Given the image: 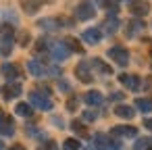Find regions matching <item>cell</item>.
I'll use <instances>...</instances> for the list:
<instances>
[{
  "mask_svg": "<svg viewBox=\"0 0 152 150\" xmlns=\"http://www.w3.org/2000/svg\"><path fill=\"white\" fill-rule=\"evenodd\" d=\"M29 102H31L36 108H40V110H52V108H54V102H52L46 94H42V92H38V90H34V92L29 94Z\"/></svg>",
  "mask_w": 152,
  "mask_h": 150,
  "instance_id": "obj_1",
  "label": "cell"
},
{
  "mask_svg": "<svg viewBox=\"0 0 152 150\" xmlns=\"http://www.w3.org/2000/svg\"><path fill=\"white\" fill-rule=\"evenodd\" d=\"M94 15H96V9L92 4V0H81V2L77 4V9H75V17L81 19V21L94 19Z\"/></svg>",
  "mask_w": 152,
  "mask_h": 150,
  "instance_id": "obj_2",
  "label": "cell"
},
{
  "mask_svg": "<svg viewBox=\"0 0 152 150\" xmlns=\"http://www.w3.org/2000/svg\"><path fill=\"white\" fill-rule=\"evenodd\" d=\"M108 56H110L117 65H121V67H125V65L129 63V52H127L125 46H113V48L108 50Z\"/></svg>",
  "mask_w": 152,
  "mask_h": 150,
  "instance_id": "obj_3",
  "label": "cell"
},
{
  "mask_svg": "<svg viewBox=\"0 0 152 150\" xmlns=\"http://www.w3.org/2000/svg\"><path fill=\"white\" fill-rule=\"evenodd\" d=\"M50 54H52V61H65L69 56V48L65 46V42H54L50 46Z\"/></svg>",
  "mask_w": 152,
  "mask_h": 150,
  "instance_id": "obj_4",
  "label": "cell"
},
{
  "mask_svg": "<svg viewBox=\"0 0 152 150\" xmlns=\"http://www.w3.org/2000/svg\"><path fill=\"white\" fill-rule=\"evenodd\" d=\"M75 75L79 77V81H83V83H90L94 77H92V73H90V63H86V61H81L77 67H75Z\"/></svg>",
  "mask_w": 152,
  "mask_h": 150,
  "instance_id": "obj_5",
  "label": "cell"
},
{
  "mask_svg": "<svg viewBox=\"0 0 152 150\" xmlns=\"http://www.w3.org/2000/svg\"><path fill=\"white\" fill-rule=\"evenodd\" d=\"M0 73H2L9 81H13V79H17V77L21 75V69H19L17 65H13V63H4L2 69H0Z\"/></svg>",
  "mask_w": 152,
  "mask_h": 150,
  "instance_id": "obj_6",
  "label": "cell"
},
{
  "mask_svg": "<svg viewBox=\"0 0 152 150\" xmlns=\"http://www.w3.org/2000/svg\"><path fill=\"white\" fill-rule=\"evenodd\" d=\"M0 133H2V135H13V133H15L13 119L7 117V115H0Z\"/></svg>",
  "mask_w": 152,
  "mask_h": 150,
  "instance_id": "obj_7",
  "label": "cell"
},
{
  "mask_svg": "<svg viewBox=\"0 0 152 150\" xmlns=\"http://www.w3.org/2000/svg\"><path fill=\"white\" fill-rule=\"evenodd\" d=\"M81 38H83V42H88V44H98V42L102 40V31H100L98 27H92V29H86Z\"/></svg>",
  "mask_w": 152,
  "mask_h": 150,
  "instance_id": "obj_8",
  "label": "cell"
},
{
  "mask_svg": "<svg viewBox=\"0 0 152 150\" xmlns=\"http://www.w3.org/2000/svg\"><path fill=\"white\" fill-rule=\"evenodd\" d=\"M113 135L135 138V135H137V129H135V127H131V125H117V127H113Z\"/></svg>",
  "mask_w": 152,
  "mask_h": 150,
  "instance_id": "obj_9",
  "label": "cell"
},
{
  "mask_svg": "<svg viewBox=\"0 0 152 150\" xmlns=\"http://www.w3.org/2000/svg\"><path fill=\"white\" fill-rule=\"evenodd\" d=\"M131 13L137 15V17H144L150 13V4L148 2H142V0H135V2H131Z\"/></svg>",
  "mask_w": 152,
  "mask_h": 150,
  "instance_id": "obj_10",
  "label": "cell"
},
{
  "mask_svg": "<svg viewBox=\"0 0 152 150\" xmlns=\"http://www.w3.org/2000/svg\"><path fill=\"white\" fill-rule=\"evenodd\" d=\"M27 71L34 75V77H44L48 71L40 65V61H27Z\"/></svg>",
  "mask_w": 152,
  "mask_h": 150,
  "instance_id": "obj_11",
  "label": "cell"
},
{
  "mask_svg": "<svg viewBox=\"0 0 152 150\" xmlns=\"http://www.w3.org/2000/svg\"><path fill=\"white\" fill-rule=\"evenodd\" d=\"M119 81H121L123 86H127L129 90H137V88H140V77H135V75L123 73V75H119Z\"/></svg>",
  "mask_w": 152,
  "mask_h": 150,
  "instance_id": "obj_12",
  "label": "cell"
},
{
  "mask_svg": "<svg viewBox=\"0 0 152 150\" xmlns=\"http://www.w3.org/2000/svg\"><path fill=\"white\" fill-rule=\"evenodd\" d=\"M83 100H86V104H90V106H98V104H102V94L100 92H96V90H92V92H86V96H83Z\"/></svg>",
  "mask_w": 152,
  "mask_h": 150,
  "instance_id": "obj_13",
  "label": "cell"
},
{
  "mask_svg": "<svg viewBox=\"0 0 152 150\" xmlns=\"http://www.w3.org/2000/svg\"><path fill=\"white\" fill-rule=\"evenodd\" d=\"M2 94H4V98H7V100L17 98V96L21 94V83H9V86L2 90Z\"/></svg>",
  "mask_w": 152,
  "mask_h": 150,
  "instance_id": "obj_14",
  "label": "cell"
},
{
  "mask_svg": "<svg viewBox=\"0 0 152 150\" xmlns=\"http://www.w3.org/2000/svg\"><path fill=\"white\" fill-rule=\"evenodd\" d=\"M115 115L121 117V119H133V117H135V110H133L131 106H127V104H119V106L115 108Z\"/></svg>",
  "mask_w": 152,
  "mask_h": 150,
  "instance_id": "obj_15",
  "label": "cell"
},
{
  "mask_svg": "<svg viewBox=\"0 0 152 150\" xmlns=\"http://www.w3.org/2000/svg\"><path fill=\"white\" fill-rule=\"evenodd\" d=\"M119 25H121V21L115 17V11H110V17H108V19H106V23H104L106 34H115V31L119 29Z\"/></svg>",
  "mask_w": 152,
  "mask_h": 150,
  "instance_id": "obj_16",
  "label": "cell"
},
{
  "mask_svg": "<svg viewBox=\"0 0 152 150\" xmlns=\"http://www.w3.org/2000/svg\"><path fill=\"white\" fill-rule=\"evenodd\" d=\"M142 29H144V23H142L140 19H133V21L127 25V31H125V36H127V38H133V36H135V34H140Z\"/></svg>",
  "mask_w": 152,
  "mask_h": 150,
  "instance_id": "obj_17",
  "label": "cell"
},
{
  "mask_svg": "<svg viewBox=\"0 0 152 150\" xmlns=\"http://www.w3.org/2000/svg\"><path fill=\"white\" fill-rule=\"evenodd\" d=\"M90 67H94V69H98L100 73H104V75H110L113 73V69L106 65V63H102L100 59H92V63H90Z\"/></svg>",
  "mask_w": 152,
  "mask_h": 150,
  "instance_id": "obj_18",
  "label": "cell"
},
{
  "mask_svg": "<svg viewBox=\"0 0 152 150\" xmlns=\"http://www.w3.org/2000/svg\"><path fill=\"white\" fill-rule=\"evenodd\" d=\"M15 113L19 115V117H31V104H27V102H19L17 104V108H15Z\"/></svg>",
  "mask_w": 152,
  "mask_h": 150,
  "instance_id": "obj_19",
  "label": "cell"
},
{
  "mask_svg": "<svg viewBox=\"0 0 152 150\" xmlns=\"http://www.w3.org/2000/svg\"><path fill=\"white\" fill-rule=\"evenodd\" d=\"M135 106H137L142 113H150V110H152V98H137V100H135Z\"/></svg>",
  "mask_w": 152,
  "mask_h": 150,
  "instance_id": "obj_20",
  "label": "cell"
},
{
  "mask_svg": "<svg viewBox=\"0 0 152 150\" xmlns=\"http://www.w3.org/2000/svg\"><path fill=\"white\" fill-rule=\"evenodd\" d=\"M38 27H42V29H58V21L56 19H40Z\"/></svg>",
  "mask_w": 152,
  "mask_h": 150,
  "instance_id": "obj_21",
  "label": "cell"
},
{
  "mask_svg": "<svg viewBox=\"0 0 152 150\" xmlns=\"http://www.w3.org/2000/svg\"><path fill=\"white\" fill-rule=\"evenodd\" d=\"M42 2H44V0H25V2H23V9H25L27 13H36Z\"/></svg>",
  "mask_w": 152,
  "mask_h": 150,
  "instance_id": "obj_22",
  "label": "cell"
},
{
  "mask_svg": "<svg viewBox=\"0 0 152 150\" xmlns=\"http://www.w3.org/2000/svg\"><path fill=\"white\" fill-rule=\"evenodd\" d=\"M94 142H96V148L98 150H106V146H108V138L104 133H96L94 135Z\"/></svg>",
  "mask_w": 152,
  "mask_h": 150,
  "instance_id": "obj_23",
  "label": "cell"
},
{
  "mask_svg": "<svg viewBox=\"0 0 152 150\" xmlns=\"http://www.w3.org/2000/svg\"><path fill=\"white\" fill-rule=\"evenodd\" d=\"M133 148L135 150H148V148H152V138H140L133 144Z\"/></svg>",
  "mask_w": 152,
  "mask_h": 150,
  "instance_id": "obj_24",
  "label": "cell"
},
{
  "mask_svg": "<svg viewBox=\"0 0 152 150\" xmlns=\"http://www.w3.org/2000/svg\"><path fill=\"white\" fill-rule=\"evenodd\" d=\"M65 46L69 48V52H71V50H73V52H83V48L79 46V42H77L75 38H67V40H65Z\"/></svg>",
  "mask_w": 152,
  "mask_h": 150,
  "instance_id": "obj_25",
  "label": "cell"
},
{
  "mask_svg": "<svg viewBox=\"0 0 152 150\" xmlns=\"http://www.w3.org/2000/svg\"><path fill=\"white\" fill-rule=\"evenodd\" d=\"M63 148H65V150H79V140H75V138H67L65 144H63Z\"/></svg>",
  "mask_w": 152,
  "mask_h": 150,
  "instance_id": "obj_26",
  "label": "cell"
},
{
  "mask_svg": "<svg viewBox=\"0 0 152 150\" xmlns=\"http://www.w3.org/2000/svg\"><path fill=\"white\" fill-rule=\"evenodd\" d=\"M96 2L100 7H106L108 11H117V4H119V0H96Z\"/></svg>",
  "mask_w": 152,
  "mask_h": 150,
  "instance_id": "obj_27",
  "label": "cell"
},
{
  "mask_svg": "<svg viewBox=\"0 0 152 150\" xmlns=\"http://www.w3.org/2000/svg\"><path fill=\"white\" fill-rule=\"evenodd\" d=\"M71 127H73V131H77L79 135H88V131H86V127H83V125H81L79 121H73V123H71Z\"/></svg>",
  "mask_w": 152,
  "mask_h": 150,
  "instance_id": "obj_28",
  "label": "cell"
},
{
  "mask_svg": "<svg viewBox=\"0 0 152 150\" xmlns=\"http://www.w3.org/2000/svg\"><path fill=\"white\" fill-rule=\"evenodd\" d=\"M29 40H31V36H29L27 31H21V34H19V44H21V46H27Z\"/></svg>",
  "mask_w": 152,
  "mask_h": 150,
  "instance_id": "obj_29",
  "label": "cell"
},
{
  "mask_svg": "<svg viewBox=\"0 0 152 150\" xmlns=\"http://www.w3.org/2000/svg\"><path fill=\"white\" fill-rule=\"evenodd\" d=\"M96 117H98V115H96L94 110H86V113H83V119H86V121H94Z\"/></svg>",
  "mask_w": 152,
  "mask_h": 150,
  "instance_id": "obj_30",
  "label": "cell"
},
{
  "mask_svg": "<svg viewBox=\"0 0 152 150\" xmlns=\"http://www.w3.org/2000/svg\"><path fill=\"white\" fill-rule=\"evenodd\" d=\"M36 44H38V46H36V50H38V52H42V50H46V40H38Z\"/></svg>",
  "mask_w": 152,
  "mask_h": 150,
  "instance_id": "obj_31",
  "label": "cell"
},
{
  "mask_svg": "<svg viewBox=\"0 0 152 150\" xmlns=\"http://www.w3.org/2000/svg\"><path fill=\"white\" fill-rule=\"evenodd\" d=\"M67 108H69V110H73V108H77V98H71V100L67 102Z\"/></svg>",
  "mask_w": 152,
  "mask_h": 150,
  "instance_id": "obj_32",
  "label": "cell"
},
{
  "mask_svg": "<svg viewBox=\"0 0 152 150\" xmlns=\"http://www.w3.org/2000/svg\"><path fill=\"white\" fill-rule=\"evenodd\" d=\"M40 150H56V146H54V142H48L46 146H40Z\"/></svg>",
  "mask_w": 152,
  "mask_h": 150,
  "instance_id": "obj_33",
  "label": "cell"
},
{
  "mask_svg": "<svg viewBox=\"0 0 152 150\" xmlns=\"http://www.w3.org/2000/svg\"><path fill=\"white\" fill-rule=\"evenodd\" d=\"M58 88H61V90H65V92H69V90H71V86H69L67 81H58Z\"/></svg>",
  "mask_w": 152,
  "mask_h": 150,
  "instance_id": "obj_34",
  "label": "cell"
},
{
  "mask_svg": "<svg viewBox=\"0 0 152 150\" xmlns=\"http://www.w3.org/2000/svg\"><path fill=\"white\" fill-rule=\"evenodd\" d=\"M144 127H146V129H150V131H152V119H146V121H144Z\"/></svg>",
  "mask_w": 152,
  "mask_h": 150,
  "instance_id": "obj_35",
  "label": "cell"
},
{
  "mask_svg": "<svg viewBox=\"0 0 152 150\" xmlns=\"http://www.w3.org/2000/svg\"><path fill=\"white\" fill-rule=\"evenodd\" d=\"M110 98H113V100H119V98H123V94H119V92H115V94H113Z\"/></svg>",
  "mask_w": 152,
  "mask_h": 150,
  "instance_id": "obj_36",
  "label": "cell"
},
{
  "mask_svg": "<svg viewBox=\"0 0 152 150\" xmlns=\"http://www.w3.org/2000/svg\"><path fill=\"white\" fill-rule=\"evenodd\" d=\"M11 150H25V148H23V146H13Z\"/></svg>",
  "mask_w": 152,
  "mask_h": 150,
  "instance_id": "obj_37",
  "label": "cell"
},
{
  "mask_svg": "<svg viewBox=\"0 0 152 150\" xmlns=\"http://www.w3.org/2000/svg\"><path fill=\"white\" fill-rule=\"evenodd\" d=\"M86 150H98L96 146H86Z\"/></svg>",
  "mask_w": 152,
  "mask_h": 150,
  "instance_id": "obj_38",
  "label": "cell"
},
{
  "mask_svg": "<svg viewBox=\"0 0 152 150\" xmlns=\"http://www.w3.org/2000/svg\"><path fill=\"white\" fill-rule=\"evenodd\" d=\"M0 150H4V144H2V142H0Z\"/></svg>",
  "mask_w": 152,
  "mask_h": 150,
  "instance_id": "obj_39",
  "label": "cell"
}]
</instances>
